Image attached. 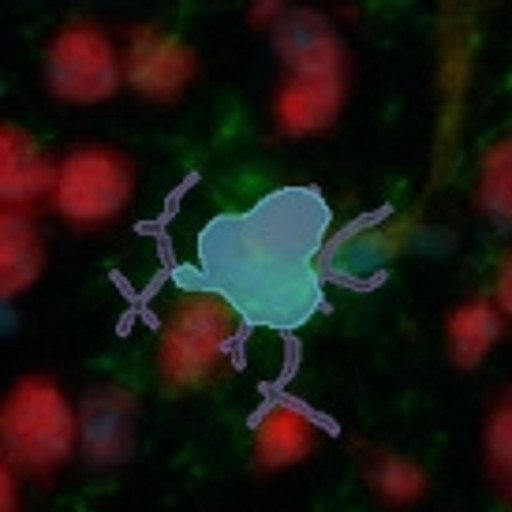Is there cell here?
Returning a JSON list of instances; mask_svg holds the SVG:
<instances>
[{
    "mask_svg": "<svg viewBox=\"0 0 512 512\" xmlns=\"http://www.w3.org/2000/svg\"><path fill=\"white\" fill-rule=\"evenodd\" d=\"M270 45L277 57V79L266 101L273 135L285 143L329 135L341 124L356 79V57L341 23L326 8L292 4Z\"/></svg>",
    "mask_w": 512,
    "mask_h": 512,
    "instance_id": "obj_1",
    "label": "cell"
},
{
    "mask_svg": "<svg viewBox=\"0 0 512 512\" xmlns=\"http://www.w3.org/2000/svg\"><path fill=\"white\" fill-rule=\"evenodd\" d=\"M240 303L217 285L172 288L154 322L150 374L165 397H202L236 374Z\"/></svg>",
    "mask_w": 512,
    "mask_h": 512,
    "instance_id": "obj_2",
    "label": "cell"
},
{
    "mask_svg": "<svg viewBox=\"0 0 512 512\" xmlns=\"http://www.w3.org/2000/svg\"><path fill=\"white\" fill-rule=\"evenodd\" d=\"M79 460V400L49 370L15 374L0 397V464L49 490Z\"/></svg>",
    "mask_w": 512,
    "mask_h": 512,
    "instance_id": "obj_3",
    "label": "cell"
},
{
    "mask_svg": "<svg viewBox=\"0 0 512 512\" xmlns=\"http://www.w3.org/2000/svg\"><path fill=\"white\" fill-rule=\"evenodd\" d=\"M139 195V165L124 146L86 139L57 161L49 210L75 236H101L131 214Z\"/></svg>",
    "mask_w": 512,
    "mask_h": 512,
    "instance_id": "obj_4",
    "label": "cell"
},
{
    "mask_svg": "<svg viewBox=\"0 0 512 512\" xmlns=\"http://www.w3.org/2000/svg\"><path fill=\"white\" fill-rule=\"evenodd\" d=\"M42 90L68 109H98L124 94L120 34L98 15H68L42 45Z\"/></svg>",
    "mask_w": 512,
    "mask_h": 512,
    "instance_id": "obj_5",
    "label": "cell"
},
{
    "mask_svg": "<svg viewBox=\"0 0 512 512\" xmlns=\"http://www.w3.org/2000/svg\"><path fill=\"white\" fill-rule=\"evenodd\" d=\"M124 90L154 109H172L199 83L202 57L184 34L154 19H135L120 30Z\"/></svg>",
    "mask_w": 512,
    "mask_h": 512,
    "instance_id": "obj_6",
    "label": "cell"
},
{
    "mask_svg": "<svg viewBox=\"0 0 512 512\" xmlns=\"http://www.w3.org/2000/svg\"><path fill=\"white\" fill-rule=\"evenodd\" d=\"M430 240V228L415 217H367L344 225L337 236H329L318 251V273L348 285H363L382 277L400 255L423 251Z\"/></svg>",
    "mask_w": 512,
    "mask_h": 512,
    "instance_id": "obj_7",
    "label": "cell"
},
{
    "mask_svg": "<svg viewBox=\"0 0 512 512\" xmlns=\"http://www.w3.org/2000/svg\"><path fill=\"white\" fill-rule=\"evenodd\" d=\"M143 400L124 382H98L79 397V464L120 471L139 453Z\"/></svg>",
    "mask_w": 512,
    "mask_h": 512,
    "instance_id": "obj_8",
    "label": "cell"
},
{
    "mask_svg": "<svg viewBox=\"0 0 512 512\" xmlns=\"http://www.w3.org/2000/svg\"><path fill=\"white\" fill-rule=\"evenodd\" d=\"M322 445V419L299 397H270L251 419L247 456L255 475H285L311 464Z\"/></svg>",
    "mask_w": 512,
    "mask_h": 512,
    "instance_id": "obj_9",
    "label": "cell"
},
{
    "mask_svg": "<svg viewBox=\"0 0 512 512\" xmlns=\"http://www.w3.org/2000/svg\"><path fill=\"white\" fill-rule=\"evenodd\" d=\"M57 161L49 146L23 128L19 120L0 124V210L12 214H38L49 210L53 184H57Z\"/></svg>",
    "mask_w": 512,
    "mask_h": 512,
    "instance_id": "obj_10",
    "label": "cell"
},
{
    "mask_svg": "<svg viewBox=\"0 0 512 512\" xmlns=\"http://www.w3.org/2000/svg\"><path fill=\"white\" fill-rule=\"evenodd\" d=\"M348 456L356 464V475L370 501L385 512H412L430 498V471L423 460H415L404 449H393L374 438H348Z\"/></svg>",
    "mask_w": 512,
    "mask_h": 512,
    "instance_id": "obj_11",
    "label": "cell"
},
{
    "mask_svg": "<svg viewBox=\"0 0 512 512\" xmlns=\"http://www.w3.org/2000/svg\"><path fill=\"white\" fill-rule=\"evenodd\" d=\"M509 318L501 314L490 292H471L456 299L441 318V352L456 374H475L509 337Z\"/></svg>",
    "mask_w": 512,
    "mask_h": 512,
    "instance_id": "obj_12",
    "label": "cell"
},
{
    "mask_svg": "<svg viewBox=\"0 0 512 512\" xmlns=\"http://www.w3.org/2000/svg\"><path fill=\"white\" fill-rule=\"evenodd\" d=\"M49 270V236L38 214L0 210V303H19Z\"/></svg>",
    "mask_w": 512,
    "mask_h": 512,
    "instance_id": "obj_13",
    "label": "cell"
},
{
    "mask_svg": "<svg viewBox=\"0 0 512 512\" xmlns=\"http://www.w3.org/2000/svg\"><path fill=\"white\" fill-rule=\"evenodd\" d=\"M479 479L512 512V382L494 389L479 415Z\"/></svg>",
    "mask_w": 512,
    "mask_h": 512,
    "instance_id": "obj_14",
    "label": "cell"
},
{
    "mask_svg": "<svg viewBox=\"0 0 512 512\" xmlns=\"http://www.w3.org/2000/svg\"><path fill=\"white\" fill-rule=\"evenodd\" d=\"M471 210L498 228H512V131L483 146L471 169Z\"/></svg>",
    "mask_w": 512,
    "mask_h": 512,
    "instance_id": "obj_15",
    "label": "cell"
},
{
    "mask_svg": "<svg viewBox=\"0 0 512 512\" xmlns=\"http://www.w3.org/2000/svg\"><path fill=\"white\" fill-rule=\"evenodd\" d=\"M288 8H292V4H285V0H255V4L243 8V23L255 30V34L273 38V30L281 27V19L288 15Z\"/></svg>",
    "mask_w": 512,
    "mask_h": 512,
    "instance_id": "obj_16",
    "label": "cell"
},
{
    "mask_svg": "<svg viewBox=\"0 0 512 512\" xmlns=\"http://www.w3.org/2000/svg\"><path fill=\"white\" fill-rule=\"evenodd\" d=\"M30 483L15 468L0 464V512H27Z\"/></svg>",
    "mask_w": 512,
    "mask_h": 512,
    "instance_id": "obj_17",
    "label": "cell"
},
{
    "mask_svg": "<svg viewBox=\"0 0 512 512\" xmlns=\"http://www.w3.org/2000/svg\"><path fill=\"white\" fill-rule=\"evenodd\" d=\"M490 296L501 307V314L512 322V243H505L498 255V266H494V285H490Z\"/></svg>",
    "mask_w": 512,
    "mask_h": 512,
    "instance_id": "obj_18",
    "label": "cell"
},
{
    "mask_svg": "<svg viewBox=\"0 0 512 512\" xmlns=\"http://www.w3.org/2000/svg\"><path fill=\"white\" fill-rule=\"evenodd\" d=\"M23 326V318H19V303H0V329H4V337H15Z\"/></svg>",
    "mask_w": 512,
    "mask_h": 512,
    "instance_id": "obj_19",
    "label": "cell"
}]
</instances>
